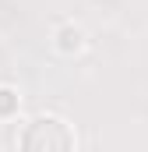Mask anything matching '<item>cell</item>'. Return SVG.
<instances>
[{"mask_svg":"<svg viewBox=\"0 0 148 152\" xmlns=\"http://www.w3.org/2000/svg\"><path fill=\"white\" fill-rule=\"evenodd\" d=\"M18 145L28 152H64V149H74V131L60 117H36L21 131Z\"/></svg>","mask_w":148,"mask_h":152,"instance_id":"cell-1","label":"cell"},{"mask_svg":"<svg viewBox=\"0 0 148 152\" xmlns=\"http://www.w3.org/2000/svg\"><path fill=\"white\" fill-rule=\"evenodd\" d=\"M85 46V32L78 28V25H64L60 32H57V50L60 53H78Z\"/></svg>","mask_w":148,"mask_h":152,"instance_id":"cell-2","label":"cell"},{"mask_svg":"<svg viewBox=\"0 0 148 152\" xmlns=\"http://www.w3.org/2000/svg\"><path fill=\"white\" fill-rule=\"evenodd\" d=\"M18 106H21V99H18V92L14 88H7V85H0V117L7 120V117L18 113Z\"/></svg>","mask_w":148,"mask_h":152,"instance_id":"cell-3","label":"cell"}]
</instances>
